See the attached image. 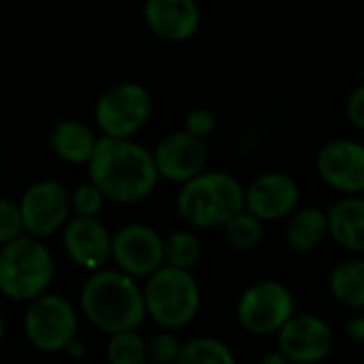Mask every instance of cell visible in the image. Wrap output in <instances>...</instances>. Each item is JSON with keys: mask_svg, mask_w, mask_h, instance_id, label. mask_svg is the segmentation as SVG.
<instances>
[{"mask_svg": "<svg viewBox=\"0 0 364 364\" xmlns=\"http://www.w3.org/2000/svg\"><path fill=\"white\" fill-rule=\"evenodd\" d=\"M154 111L151 92L136 81L107 87L94 105V122L102 136L134 139Z\"/></svg>", "mask_w": 364, "mask_h": 364, "instance_id": "8", "label": "cell"}, {"mask_svg": "<svg viewBox=\"0 0 364 364\" xmlns=\"http://www.w3.org/2000/svg\"><path fill=\"white\" fill-rule=\"evenodd\" d=\"M215 126H218V119H215L213 111H209L205 107L190 109L183 117V130H188L190 134H194L203 141H207L215 132Z\"/></svg>", "mask_w": 364, "mask_h": 364, "instance_id": "28", "label": "cell"}, {"mask_svg": "<svg viewBox=\"0 0 364 364\" xmlns=\"http://www.w3.org/2000/svg\"><path fill=\"white\" fill-rule=\"evenodd\" d=\"M55 279V258L43 239L23 235L0 247V292L15 303H30Z\"/></svg>", "mask_w": 364, "mask_h": 364, "instance_id": "4", "label": "cell"}, {"mask_svg": "<svg viewBox=\"0 0 364 364\" xmlns=\"http://www.w3.org/2000/svg\"><path fill=\"white\" fill-rule=\"evenodd\" d=\"M183 343L177 339L173 331H158L147 337V354L149 364H177L181 356Z\"/></svg>", "mask_w": 364, "mask_h": 364, "instance_id": "26", "label": "cell"}, {"mask_svg": "<svg viewBox=\"0 0 364 364\" xmlns=\"http://www.w3.org/2000/svg\"><path fill=\"white\" fill-rule=\"evenodd\" d=\"M328 292L339 305L364 311V256H350L333 267Z\"/></svg>", "mask_w": 364, "mask_h": 364, "instance_id": "20", "label": "cell"}, {"mask_svg": "<svg viewBox=\"0 0 364 364\" xmlns=\"http://www.w3.org/2000/svg\"><path fill=\"white\" fill-rule=\"evenodd\" d=\"M23 235H26V226H23L19 203L4 196L0 200V245L11 243Z\"/></svg>", "mask_w": 364, "mask_h": 364, "instance_id": "27", "label": "cell"}, {"mask_svg": "<svg viewBox=\"0 0 364 364\" xmlns=\"http://www.w3.org/2000/svg\"><path fill=\"white\" fill-rule=\"evenodd\" d=\"M111 264L122 273L145 282L166 264L164 237L149 224L128 222L113 232Z\"/></svg>", "mask_w": 364, "mask_h": 364, "instance_id": "10", "label": "cell"}, {"mask_svg": "<svg viewBox=\"0 0 364 364\" xmlns=\"http://www.w3.org/2000/svg\"><path fill=\"white\" fill-rule=\"evenodd\" d=\"M87 179L96 183L109 203L136 205L154 194L160 173L154 160V149H147L134 139L102 136L90 160Z\"/></svg>", "mask_w": 364, "mask_h": 364, "instance_id": "1", "label": "cell"}, {"mask_svg": "<svg viewBox=\"0 0 364 364\" xmlns=\"http://www.w3.org/2000/svg\"><path fill=\"white\" fill-rule=\"evenodd\" d=\"M222 230H224L230 247L237 252H252L264 239V222L260 218H256L254 213H250L247 209H243L241 213L230 218Z\"/></svg>", "mask_w": 364, "mask_h": 364, "instance_id": "23", "label": "cell"}, {"mask_svg": "<svg viewBox=\"0 0 364 364\" xmlns=\"http://www.w3.org/2000/svg\"><path fill=\"white\" fill-rule=\"evenodd\" d=\"M147 318L162 331L190 326L203 305V290L192 271L164 264L143 282Z\"/></svg>", "mask_w": 364, "mask_h": 364, "instance_id": "5", "label": "cell"}, {"mask_svg": "<svg viewBox=\"0 0 364 364\" xmlns=\"http://www.w3.org/2000/svg\"><path fill=\"white\" fill-rule=\"evenodd\" d=\"M60 237L68 260L87 275L107 269L113 260V232L100 218L73 215Z\"/></svg>", "mask_w": 364, "mask_h": 364, "instance_id": "12", "label": "cell"}, {"mask_svg": "<svg viewBox=\"0 0 364 364\" xmlns=\"http://www.w3.org/2000/svg\"><path fill=\"white\" fill-rule=\"evenodd\" d=\"M26 235L47 239L64 230L73 218L70 190L58 179H36L19 196Z\"/></svg>", "mask_w": 364, "mask_h": 364, "instance_id": "9", "label": "cell"}, {"mask_svg": "<svg viewBox=\"0 0 364 364\" xmlns=\"http://www.w3.org/2000/svg\"><path fill=\"white\" fill-rule=\"evenodd\" d=\"M326 213L331 239L352 256H364V196H341Z\"/></svg>", "mask_w": 364, "mask_h": 364, "instance_id": "19", "label": "cell"}, {"mask_svg": "<svg viewBox=\"0 0 364 364\" xmlns=\"http://www.w3.org/2000/svg\"><path fill=\"white\" fill-rule=\"evenodd\" d=\"M200 6L196 0H145L143 19L147 30L168 43H183L200 28Z\"/></svg>", "mask_w": 364, "mask_h": 364, "instance_id": "16", "label": "cell"}, {"mask_svg": "<svg viewBox=\"0 0 364 364\" xmlns=\"http://www.w3.org/2000/svg\"><path fill=\"white\" fill-rule=\"evenodd\" d=\"M348 337L354 341V343H360L364 346V316L363 314H356V316H352L350 318V322H348Z\"/></svg>", "mask_w": 364, "mask_h": 364, "instance_id": "30", "label": "cell"}, {"mask_svg": "<svg viewBox=\"0 0 364 364\" xmlns=\"http://www.w3.org/2000/svg\"><path fill=\"white\" fill-rule=\"evenodd\" d=\"M318 177L341 196L364 194V143L356 139H333L318 149Z\"/></svg>", "mask_w": 364, "mask_h": 364, "instance_id": "11", "label": "cell"}, {"mask_svg": "<svg viewBox=\"0 0 364 364\" xmlns=\"http://www.w3.org/2000/svg\"><path fill=\"white\" fill-rule=\"evenodd\" d=\"M107 196L102 194V190L92 183L90 179L79 183L75 190H70V205H73V215L79 218H100L105 205H107Z\"/></svg>", "mask_w": 364, "mask_h": 364, "instance_id": "25", "label": "cell"}, {"mask_svg": "<svg viewBox=\"0 0 364 364\" xmlns=\"http://www.w3.org/2000/svg\"><path fill=\"white\" fill-rule=\"evenodd\" d=\"M275 339L292 364H322L335 348L331 324L316 314H296Z\"/></svg>", "mask_w": 364, "mask_h": 364, "instance_id": "15", "label": "cell"}, {"mask_svg": "<svg viewBox=\"0 0 364 364\" xmlns=\"http://www.w3.org/2000/svg\"><path fill=\"white\" fill-rule=\"evenodd\" d=\"M175 209L188 228H224L230 218L245 209V186L228 171L207 168L196 179L179 186Z\"/></svg>", "mask_w": 364, "mask_h": 364, "instance_id": "3", "label": "cell"}, {"mask_svg": "<svg viewBox=\"0 0 364 364\" xmlns=\"http://www.w3.org/2000/svg\"><path fill=\"white\" fill-rule=\"evenodd\" d=\"M100 134H96L85 122L79 119H62L58 122L49 132V149L51 154L75 166H87L96 147H98Z\"/></svg>", "mask_w": 364, "mask_h": 364, "instance_id": "17", "label": "cell"}, {"mask_svg": "<svg viewBox=\"0 0 364 364\" xmlns=\"http://www.w3.org/2000/svg\"><path fill=\"white\" fill-rule=\"evenodd\" d=\"M346 117L356 130H364V81L360 85H356L352 90V94L348 96Z\"/></svg>", "mask_w": 364, "mask_h": 364, "instance_id": "29", "label": "cell"}, {"mask_svg": "<svg viewBox=\"0 0 364 364\" xmlns=\"http://www.w3.org/2000/svg\"><path fill=\"white\" fill-rule=\"evenodd\" d=\"M81 316L105 335L139 331L147 318L143 282L115 267L90 273L79 290Z\"/></svg>", "mask_w": 364, "mask_h": 364, "instance_id": "2", "label": "cell"}, {"mask_svg": "<svg viewBox=\"0 0 364 364\" xmlns=\"http://www.w3.org/2000/svg\"><path fill=\"white\" fill-rule=\"evenodd\" d=\"M105 356L109 364H149L147 337H143L139 331L109 335Z\"/></svg>", "mask_w": 364, "mask_h": 364, "instance_id": "24", "label": "cell"}, {"mask_svg": "<svg viewBox=\"0 0 364 364\" xmlns=\"http://www.w3.org/2000/svg\"><path fill=\"white\" fill-rule=\"evenodd\" d=\"M177 364H237V356L226 341L203 335L183 341Z\"/></svg>", "mask_w": 364, "mask_h": 364, "instance_id": "22", "label": "cell"}, {"mask_svg": "<svg viewBox=\"0 0 364 364\" xmlns=\"http://www.w3.org/2000/svg\"><path fill=\"white\" fill-rule=\"evenodd\" d=\"M85 352H87L85 343L81 341V337H77V339L66 348V352H64V354H66L68 358H73V360H81V358L85 356Z\"/></svg>", "mask_w": 364, "mask_h": 364, "instance_id": "32", "label": "cell"}, {"mask_svg": "<svg viewBox=\"0 0 364 364\" xmlns=\"http://www.w3.org/2000/svg\"><path fill=\"white\" fill-rule=\"evenodd\" d=\"M301 207L299 181L282 171H269L245 186V209L267 222H286Z\"/></svg>", "mask_w": 364, "mask_h": 364, "instance_id": "14", "label": "cell"}, {"mask_svg": "<svg viewBox=\"0 0 364 364\" xmlns=\"http://www.w3.org/2000/svg\"><path fill=\"white\" fill-rule=\"evenodd\" d=\"M363 358H364V346H363Z\"/></svg>", "mask_w": 364, "mask_h": 364, "instance_id": "33", "label": "cell"}, {"mask_svg": "<svg viewBox=\"0 0 364 364\" xmlns=\"http://www.w3.org/2000/svg\"><path fill=\"white\" fill-rule=\"evenodd\" d=\"M235 314L247 335L277 337L299 311L294 292L284 282L258 279L239 294Z\"/></svg>", "mask_w": 364, "mask_h": 364, "instance_id": "7", "label": "cell"}, {"mask_svg": "<svg viewBox=\"0 0 364 364\" xmlns=\"http://www.w3.org/2000/svg\"><path fill=\"white\" fill-rule=\"evenodd\" d=\"M79 305L58 292H47L26 305L21 331L26 341L43 354H64L79 337Z\"/></svg>", "mask_w": 364, "mask_h": 364, "instance_id": "6", "label": "cell"}, {"mask_svg": "<svg viewBox=\"0 0 364 364\" xmlns=\"http://www.w3.org/2000/svg\"><path fill=\"white\" fill-rule=\"evenodd\" d=\"M166 264L183 271H194L203 258V241L194 228H179L164 237Z\"/></svg>", "mask_w": 364, "mask_h": 364, "instance_id": "21", "label": "cell"}, {"mask_svg": "<svg viewBox=\"0 0 364 364\" xmlns=\"http://www.w3.org/2000/svg\"><path fill=\"white\" fill-rule=\"evenodd\" d=\"M256 364H292V360L277 348V350H269V352L260 354Z\"/></svg>", "mask_w": 364, "mask_h": 364, "instance_id": "31", "label": "cell"}, {"mask_svg": "<svg viewBox=\"0 0 364 364\" xmlns=\"http://www.w3.org/2000/svg\"><path fill=\"white\" fill-rule=\"evenodd\" d=\"M154 160L162 181L183 186L207 171L209 149L203 139L181 128L156 143Z\"/></svg>", "mask_w": 364, "mask_h": 364, "instance_id": "13", "label": "cell"}, {"mask_svg": "<svg viewBox=\"0 0 364 364\" xmlns=\"http://www.w3.org/2000/svg\"><path fill=\"white\" fill-rule=\"evenodd\" d=\"M331 239L328 213L316 205H301L284 222V241L296 254H314Z\"/></svg>", "mask_w": 364, "mask_h": 364, "instance_id": "18", "label": "cell"}]
</instances>
